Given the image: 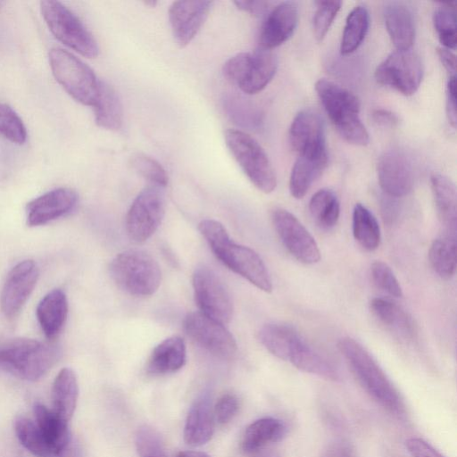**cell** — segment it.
<instances>
[{
    "instance_id": "cb8c5ba5",
    "label": "cell",
    "mask_w": 457,
    "mask_h": 457,
    "mask_svg": "<svg viewBox=\"0 0 457 457\" xmlns=\"http://www.w3.org/2000/svg\"><path fill=\"white\" fill-rule=\"evenodd\" d=\"M436 212L448 235L455 236L457 224L456 187L448 177L434 173L430 178Z\"/></svg>"
},
{
    "instance_id": "c3c4849f",
    "label": "cell",
    "mask_w": 457,
    "mask_h": 457,
    "mask_svg": "<svg viewBox=\"0 0 457 457\" xmlns=\"http://www.w3.org/2000/svg\"><path fill=\"white\" fill-rule=\"evenodd\" d=\"M236 6L245 12L255 16H262L269 12L272 3L269 1H235Z\"/></svg>"
},
{
    "instance_id": "2e32d148",
    "label": "cell",
    "mask_w": 457,
    "mask_h": 457,
    "mask_svg": "<svg viewBox=\"0 0 457 457\" xmlns=\"http://www.w3.org/2000/svg\"><path fill=\"white\" fill-rule=\"evenodd\" d=\"M289 143L298 156L328 155L324 124L320 115L311 110L298 112L289 129Z\"/></svg>"
},
{
    "instance_id": "836d02e7",
    "label": "cell",
    "mask_w": 457,
    "mask_h": 457,
    "mask_svg": "<svg viewBox=\"0 0 457 457\" xmlns=\"http://www.w3.org/2000/svg\"><path fill=\"white\" fill-rule=\"evenodd\" d=\"M299 333L292 327L280 323H268L259 331L262 345L274 356L287 361L288 353Z\"/></svg>"
},
{
    "instance_id": "7dc6e473",
    "label": "cell",
    "mask_w": 457,
    "mask_h": 457,
    "mask_svg": "<svg viewBox=\"0 0 457 457\" xmlns=\"http://www.w3.org/2000/svg\"><path fill=\"white\" fill-rule=\"evenodd\" d=\"M446 115L450 125L456 127V76H450L446 85Z\"/></svg>"
},
{
    "instance_id": "9c48e42d",
    "label": "cell",
    "mask_w": 457,
    "mask_h": 457,
    "mask_svg": "<svg viewBox=\"0 0 457 457\" xmlns=\"http://www.w3.org/2000/svg\"><path fill=\"white\" fill-rule=\"evenodd\" d=\"M42 16L53 35L79 54L95 58L99 48L93 35L80 20L58 1L40 2Z\"/></svg>"
},
{
    "instance_id": "681fc988",
    "label": "cell",
    "mask_w": 457,
    "mask_h": 457,
    "mask_svg": "<svg viewBox=\"0 0 457 457\" xmlns=\"http://www.w3.org/2000/svg\"><path fill=\"white\" fill-rule=\"evenodd\" d=\"M436 53L441 63L450 73V76H455L456 56L453 52L445 47H438Z\"/></svg>"
},
{
    "instance_id": "60d3db41",
    "label": "cell",
    "mask_w": 457,
    "mask_h": 457,
    "mask_svg": "<svg viewBox=\"0 0 457 457\" xmlns=\"http://www.w3.org/2000/svg\"><path fill=\"white\" fill-rule=\"evenodd\" d=\"M0 135L9 141L21 145L27 130L19 115L9 105L0 103Z\"/></svg>"
},
{
    "instance_id": "f6af8a7d",
    "label": "cell",
    "mask_w": 457,
    "mask_h": 457,
    "mask_svg": "<svg viewBox=\"0 0 457 457\" xmlns=\"http://www.w3.org/2000/svg\"><path fill=\"white\" fill-rule=\"evenodd\" d=\"M238 411V400L233 394H225L217 401L213 414L220 424L228 423Z\"/></svg>"
},
{
    "instance_id": "30bf717a",
    "label": "cell",
    "mask_w": 457,
    "mask_h": 457,
    "mask_svg": "<svg viewBox=\"0 0 457 457\" xmlns=\"http://www.w3.org/2000/svg\"><path fill=\"white\" fill-rule=\"evenodd\" d=\"M163 188L149 186L131 204L126 217V231L130 240L142 243L159 228L165 214Z\"/></svg>"
},
{
    "instance_id": "ffe728a7",
    "label": "cell",
    "mask_w": 457,
    "mask_h": 457,
    "mask_svg": "<svg viewBox=\"0 0 457 457\" xmlns=\"http://www.w3.org/2000/svg\"><path fill=\"white\" fill-rule=\"evenodd\" d=\"M297 6L283 2L274 6L267 14L260 32V47L271 50L287 41L298 23Z\"/></svg>"
},
{
    "instance_id": "6da1fadb",
    "label": "cell",
    "mask_w": 457,
    "mask_h": 457,
    "mask_svg": "<svg viewBox=\"0 0 457 457\" xmlns=\"http://www.w3.org/2000/svg\"><path fill=\"white\" fill-rule=\"evenodd\" d=\"M337 347L363 390L385 410L403 419L406 408L399 391L372 355L352 337H343Z\"/></svg>"
},
{
    "instance_id": "3957f363",
    "label": "cell",
    "mask_w": 457,
    "mask_h": 457,
    "mask_svg": "<svg viewBox=\"0 0 457 457\" xmlns=\"http://www.w3.org/2000/svg\"><path fill=\"white\" fill-rule=\"evenodd\" d=\"M315 90L338 134L350 144L366 145L370 137L359 116L358 97L349 89L326 79L316 82Z\"/></svg>"
},
{
    "instance_id": "d6986e66",
    "label": "cell",
    "mask_w": 457,
    "mask_h": 457,
    "mask_svg": "<svg viewBox=\"0 0 457 457\" xmlns=\"http://www.w3.org/2000/svg\"><path fill=\"white\" fill-rule=\"evenodd\" d=\"M78 203L77 193L67 187L49 191L27 204V224L44 225L70 212Z\"/></svg>"
},
{
    "instance_id": "d6a6232c",
    "label": "cell",
    "mask_w": 457,
    "mask_h": 457,
    "mask_svg": "<svg viewBox=\"0 0 457 457\" xmlns=\"http://www.w3.org/2000/svg\"><path fill=\"white\" fill-rule=\"evenodd\" d=\"M353 234L358 244L368 251L376 250L381 240L378 222L363 204H356L353 211Z\"/></svg>"
},
{
    "instance_id": "4fadbf2b",
    "label": "cell",
    "mask_w": 457,
    "mask_h": 457,
    "mask_svg": "<svg viewBox=\"0 0 457 457\" xmlns=\"http://www.w3.org/2000/svg\"><path fill=\"white\" fill-rule=\"evenodd\" d=\"M187 335L214 356L229 359L237 352V343L225 326L201 312L187 313L183 321Z\"/></svg>"
},
{
    "instance_id": "44dd1931",
    "label": "cell",
    "mask_w": 457,
    "mask_h": 457,
    "mask_svg": "<svg viewBox=\"0 0 457 457\" xmlns=\"http://www.w3.org/2000/svg\"><path fill=\"white\" fill-rule=\"evenodd\" d=\"M287 361L302 371L333 381L340 378L335 366L301 335L291 345Z\"/></svg>"
},
{
    "instance_id": "f1b7e54d",
    "label": "cell",
    "mask_w": 457,
    "mask_h": 457,
    "mask_svg": "<svg viewBox=\"0 0 457 457\" xmlns=\"http://www.w3.org/2000/svg\"><path fill=\"white\" fill-rule=\"evenodd\" d=\"M370 308L373 315L386 328L405 339L414 337L415 325L408 312L398 304L383 298H374Z\"/></svg>"
},
{
    "instance_id": "7402d4cb",
    "label": "cell",
    "mask_w": 457,
    "mask_h": 457,
    "mask_svg": "<svg viewBox=\"0 0 457 457\" xmlns=\"http://www.w3.org/2000/svg\"><path fill=\"white\" fill-rule=\"evenodd\" d=\"M214 432V414L210 396H200L189 410L185 427L184 440L191 446L206 444Z\"/></svg>"
},
{
    "instance_id": "83f0119b",
    "label": "cell",
    "mask_w": 457,
    "mask_h": 457,
    "mask_svg": "<svg viewBox=\"0 0 457 457\" xmlns=\"http://www.w3.org/2000/svg\"><path fill=\"white\" fill-rule=\"evenodd\" d=\"M53 411L62 420L69 422L76 409L79 386L74 371L63 368L54 378L52 389Z\"/></svg>"
},
{
    "instance_id": "ee69618b",
    "label": "cell",
    "mask_w": 457,
    "mask_h": 457,
    "mask_svg": "<svg viewBox=\"0 0 457 457\" xmlns=\"http://www.w3.org/2000/svg\"><path fill=\"white\" fill-rule=\"evenodd\" d=\"M370 276L374 285L393 297H402L403 290L391 268L384 262H374L370 266Z\"/></svg>"
},
{
    "instance_id": "f907efd6",
    "label": "cell",
    "mask_w": 457,
    "mask_h": 457,
    "mask_svg": "<svg viewBox=\"0 0 457 457\" xmlns=\"http://www.w3.org/2000/svg\"><path fill=\"white\" fill-rule=\"evenodd\" d=\"M373 120L381 126L394 127L399 120L398 117L392 112L385 109H376L372 112Z\"/></svg>"
},
{
    "instance_id": "ba28073f",
    "label": "cell",
    "mask_w": 457,
    "mask_h": 457,
    "mask_svg": "<svg viewBox=\"0 0 457 457\" xmlns=\"http://www.w3.org/2000/svg\"><path fill=\"white\" fill-rule=\"evenodd\" d=\"M49 63L54 77L63 89L77 102L93 107L98 97L100 80L92 69L61 48L51 49Z\"/></svg>"
},
{
    "instance_id": "7c38bea8",
    "label": "cell",
    "mask_w": 457,
    "mask_h": 457,
    "mask_svg": "<svg viewBox=\"0 0 457 457\" xmlns=\"http://www.w3.org/2000/svg\"><path fill=\"white\" fill-rule=\"evenodd\" d=\"M423 78V64L411 49L395 50L376 69L378 83L394 88L404 96L413 95Z\"/></svg>"
},
{
    "instance_id": "5bb4252c",
    "label": "cell",
    "mask_w": 457,
    "mask_h": 457,
    "mask_svg": "<svg viewBox=\"0 0 457 457\" xmlns=\"http://www.w3.org/2000/svg\"><path fill=\"white\" fill-rule=\"evenodd\" d=\"M271 220L284 246L297 261L313 264L320 260L315 239L293 213L277 208L272 212Z\"/></svg>"
},
{
    "instance_id": "9f6ffc18",
    "label": "cell",
    "mask_w": 457,
    "mask_h": 457,
    "mask_svg": "<svg viewBox=\"0 0 457 457\" xmlns=\"http://www.w3.org/2000/svg\"><path fill=\"white\" fill-rule=\"evenodd\" d=\"M2 4H3V3H2V2H0V6L2 5Z\"/></svg>"
},
{
    "instance_id": "74e56055",
    "label": "cell",
    "mask_w": 457,
    "mask_h": 457,
    "mask_svg": "<svg viewBox=\"0 0 457 457\" xmlns=\"http://www.w3.org/2000/svg\"><path fill=\"white\" fill-rule=\"evenodd\" d=\"M14 430L21 444L36 457H57L36 422L19 417Z\"/></svg>"
},
{
    "instance_id": "d590c367",
    "label": "cell",
    "mask_w": 457,
    "mask_h": 457,
    "mask_svg": "<svg viewBox=\"0 0 457 457\" xmlns=\"http://www.w3.org/2000/svg\"><path fill=\"white\" fill-rule=\"evenodd\" d=\"M370 27V13L365 6H355L347 15L342 34L340 52L353 53L364 40Z\"/></svg>"
},
{
    "instance_id": "484cf974",
    "label": "cell",
    "mask_w": 457,
    "mask_h": 457,
    "mask_svg": "<svg viewBox=\"0 0 457 457\" xmlns=\"http://www.w3.org/2000/svg\"><path fill=\"white\" fill-rule=\"evenodd\" d=\"M68 315V301L61 289L46 294L37 307V317L45 336L54 338L62 330Z\"/></svg>"
},
{
    "instance_id": "8d00e7d4",
    "label": "cell",
    "mask_w": 457,
    "mask_h": 457,
    "mask_svg": "<svg viewBox=\"0 0 457 457\" xmlns=\"http://www.w3.org/2000/svg\"><path fill=\"white\" fill-rule=\"evenodd\" d=\"M309 211L315 223L323 229L333 228L340 215V203L334 191L322 188L309 202Z\"/></svg>"
},
{
    "instance_id": "52a82bcc",
    "label": "cell",
    "mask_w": 457,
    "mask_h": 457,
    "mask_svg": "<svg viewBox=\"0 0 457 457\" xmlns=\"http://www.w3.org/2000/svg\"><path fill=\"white\" fill-rule=\"evenodd\" d=\"M278 61L271 50L259 47L238 53L222 67L224 78L247 95L262 91L274 77Z\"/></svg>"
},
{
    "instance_id": "e0dca14e",
    "label": "cell",
    "mask_w": 457,
    "mask_h": 457,
    "mask_svg": "<svg viewBox=\"0 0 457 457\" xmlns=\"http://www.w3.org/2000/svg\"><path fill=\"white\" fill-rule=\"evenodd\" d=\"M211 1H176L169 9V21L178 46H187L205 22L212 8Z\"/></svg>"
},
{
    "instance_id": "8fae6325",
    "label": "cell",
    "mask_w": 457,
    "mask_h": 457,
    "mask_svg": "<svg viewBox=\"0 0 457 457\" xmlns=\"http://www.w3.org/2000/svg\"><path fill=\"white\" fill-rule=\"evenodd\" d=\"M193 288L200 312L225 325L233 315V302L223 280L211 268L197 267L193 274Z\"/></svg>"
},
{
    "instance_id": "277c9868",
    "label": "cell",
    "mask_w": 457,
    "mask_h": 457,
    "mask_svg": "<svg viewBox=\"0 0 457 457\" xmlns=\"http://www.w3.org/2000/svg\"><path fill=\"white\" fill-rule=\"evenodd\" d=\"M56 345L34 339H16L0 347V369L20 378L35 381L60 359Z\"/></svg>"
},
{
    "instance_id": "ac0fdd59",
    "label": "cell",
    "mask_w": 457,
    "mask_h": 457,
    "mask_svg": "<svg viewBox=\"0 0 457 457\" xmlns=\"http://www.w3.org/2000/svg\"><path fill=\"white\" fill-rule=\"evenodd\" d=\"M378 183L382 190L391 197L408 195L413 186V173L407 157L398 150L384 152L377 164Z\"/></svg>"
},
{
    "instance_id": "db71d44e",
    "label": "cell",
    "mask_w": 457,
    "mask_h": 457,
    "mask_svg": "<svg viewBox=\"0 0 457 457\" xmlns=\"http://www.w3.org/2000/svg\"><path fill=\"white\" fill-rule=\"evenodd\" d=\"M254 453H257L254 457H278V455L272 451H258Z\"/></svg>"
},
{
    "instance_id": "d4e9b609",
    "label": "cell",
    "mask_w": 457,
    "mask_h": 457,
    "mask_svg": "<svg viewBox=\"0 0 457 457\" xmlns=\"http://www.w3.org/2000/svg\"><path fill=\"white\" fill-rule=\"evenodd\" d=\"M187 349L184 340L178 336L168 337L153 350L147 362V372L164 375L180 370L186 363Z\"/></svg>"
},
{
    "instance_id": "4316f807",
    "label": "cell",
    "mask_w": 457,
    "mask_h": 457,
    "mask_svg": "<svg viewBox=\"0 0 457 457\" xmlns=\"http://www.w3.org/2000/svg\"><path fill=\"white\" fill-rule=\"evenodd\" d=\"M286 434L287 427L282 420L272 417L262 418L245 428L241 446L245 453H254L269 444L282 440Z\"/></svg>"
},
{
    "instance_id": "7bdbcfd3",
    "label": "cell",
    "mask_w": 457,
    "mask_h": 457,
    "mask_svg": "<svg viewBox=\"0 0 457 457\" xmlns=\"http://www.w3.org/2000/svg\"><path fill=\"white\" fill-rule=\"evenodd\" d=\"M135 442L139 457H167L161 436L149 426L138 428Z\"/></svg>"
},
{
    "instance_id": "11a10c76",
    "label": "cell",
    "mask_w": 457,
    "mask_h": 457,
    "mask_svg": "<svg viewBox=\"0 0 457 457\" xmlns=\"http://www.w3.org/2000/svg\"><path fill=\"white\" fill-rule=\"evenodd\" d=\"M146 5H150L151 7H154L156 4L155 1H146L145 2Z\"/></svg>"
},
{
    "instance_id": "7a4b0ae2",
    "label": "cell",
    "mask_w": 457,
    "mask_h": 457,
    "mask_svg": "<svg viewBox=\"0 0 457 457\" xmlns=\"http://www.w3.org/2000/svg\"><path fill=\"white\" fill-rule=\"evenodd\" d=\"M214 255L230 270L240 275L264 292H271L270 273L259 254L253 249L236 244L223 225L214 220H204L198 226Z\"/></svg>"
},
{
    "instance_id": "f5cc1de1",
    "label": "cell",
    "mask_w": 457,
    "mask_h": 457,
    "mask_svg": "<svg viewBox=\"0 0 457 457\" xmlns=\"http://www.w3.org/2000/svg\"><path fill=\"white\" fill-rule=\"evenodd\" d=\"M177 457H210L205 453L200 451H182L179 452Z\"/></svg>"
},
{
    "instance_id": "b9f144b4",
    "label": "cell",
    "mask_w": 457,
    "mask_h": 457,
    "mask_svg": "<svg viewBox=\"0 0 457 457\" xmlns=\"http://www.w3.org/2000/svg\"><path fill=\"white\" fill-rule=\"evenodd\" d=\"M316 10L313 16V34L320 42L326 37L333 21L341 8L340 1H316Z\"/></svg>"
},
{
    "instance_id": "f35d334b",
    "label": "cell",
    "mask_w": 457,
    "mask_h": 457,
    "mask_svg": "<svg viewBox=\"0 0 457 457\" xmlns=\"http://www.w3.org/2000/svg\"><path fill=\"white\" fill-rule=\"evenodd\" d=\"M455 2L444 3L433 14V23L443 47L454 50L457 45Z\"/></svg>"
},
{
    "instance_id": "9a60e30c",
    "label": "cell",
    "mask_w": 457,
    "mask_h": 457,
    "mask_svg": "<svg viewBox=\"0 0 457 457\" xmlns=\"http://www.w3.org/2000/svg\"><path fill=\"white\" fill-rule=\"evenodd\" d=\"M39 276L37 264L25 260L15 265L4 281L0 304L5 317H15L31 295Z\"/></svg>"
},
{
    "instance_id": "1f68e13d",
    "label": "cell",
    "mask_w": 457,
    "mask_h": 457,
    "mask_svg": "<svg viewBox=\"0 0 457 457\" xmlns=\"http://www.w3.org/2000/svg\"><path fill=\"white\" fill-rule=\"evenodd\" d=\"M328 163V155L298 156L290 174L289 190L293 197L303 198L312 183L321 175Z\"/></svg>"
},
{
    "instance_id": "5b68a950",
    "label": "cell",
    "mask_w": 457,
    "mask_h": 457,
    "mask_svg": "<svg viewBox=\"0 0 457 457\" xmlns=\"http://www.w3.org/2000/svg\"><path fill=\"white\" fill-rule=\"evenodd\" d=\"M109 270L116 285L132 295H151L161 284L159 264L143 250L129 249L120 253L112 261Z\"/></svg>"
},
{
    "instance_id": "bcb514c9",
    "label": "cell",
    "mask_w": 457,
    "mask_h": 457,
    "mask_svg": "<svg viewBox=\"0 0 457 457\" xmlns=\"http://www.w3.org/2000/svg\"><path fill=\"white\" fill-rule=\"evenodd\" d=\"M405 446L411 457H444L431 445L419 437L407 439Z\"/></svg>"
},
{
    "instance_id": "603a6c76",
    "label": "cell",
    "mask_w": 457,
    "mask_h": 457,
    "mask_svg": "<svg viewBox=\"0 0 457 457\" xmlns=\"http://www.w3.org/2000/svg\"><path fill=\"white\" fill-rule=\"evenodd\" d=\"M384 19L395 48L411 49L415 38L414 18L411 9L403 3L390 2L384 8Z\"/></svg>"
},
{
    "instance_id": "8992f818",
    "label": "cell",
    "mask_w": 457,
    "mask_h": 457,
    "mask_svg": "<svg viewBox=\"0 0 457 457\" xmlns=\"http://www.w3.org/2000/svg\"><path fill=\"white\" fill-rule=\"evenodd\" d=\"M226 145L253 185L269 194L277 187V177L264 149L245 131L228 129L224 132Z\"/></svg>"
},
{
    "instance_id": "816d5d0a",
    "label": "cell",
    "mask_w": 457,
    "mask_h": 457,
    "mask_svg": "<svg viewBox=\"0 0 457 457\" xmlns=\"http://www.w3.org/2000/svg\"><path fill=\"white\" fill-rule=\"evenodd\" d=\"M57 457H82V453L78 443L72 439V441L58 454Z\"/></svg>"
},
{
    "instance_id": "4dcf8cb0",
    "label": "cell",
    "mask_w": 457,
    "mask_h": 457,
    "mask_svg": "<svg viewBox=\"0 0 457 457\" xmlns=\"http://www.w3.org/2000/svg\"><path fill=\"white\" fill-rule=\"evenodd\" d=\"M93 110L97 126L108 130H118L121 128L123 123L121 102L113 87L106 82L100 80L99 94Z\"/></svg>"
},
{
    "instance_id": "e575fe53",
    "label": "cell",
    "mask_w": 457,
    "mask_h": 457,
    "mask_svg": "<svg viewBox=\"0 0 457 457\" xmlns=\"http://www.w3.org/2000/svg\"><path fill=\"white\" fill-rule=\"evenodd\" d=\"M434 271L442 278H450L456 270L457 248L455 236L446 235L435 239L428 251Z\"/></svg>"
},
{
    "instance_id": "f546056e",
    "label": "cell",
    "mask_w": 457,
    "mask_h": 457,
    "mask_svg": "<svg viewBox=\"0 0 457 457\" xmlns=\"http://www.w3.org/2000/svg\"><path fill=\"white\" fill-rule=\"evenodd\" d=\"M36 424L56 456L72 441L68 422L41 403L34 406Z\"/></svg>"
},
{
    "instance_id": "ab89813d",
    "label": "cell",
    "mask_w": 457,
    "mask_h": 457,
    "mask_svg": "<svg viewBox=\"0 0 457 457\" xmlns=\"http://www.w3.org/2000/svg\"><path fill=\"white\" fill-rule=\"evenodd\" d=\"M131 167L145 180L150 186L164 188L168 184V175L164 168L153 157L137 153L130 157Z\"/></svg>"
}]
</instances>
